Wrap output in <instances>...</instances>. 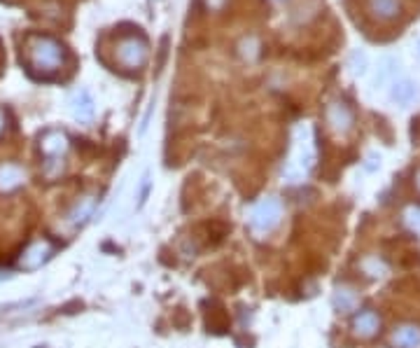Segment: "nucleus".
Returning a JSON list of instances; mask_svg holds the SVG:
<instances>
[{"instance_id":"obj_16","label":"nucleus","mask_w":420,"mask_h":348,"mask_svg":"<svg viewBox=\"0 0 420 348\" xmlns=\"http://www.w3.org/2000/svg\"><path fill=\"white\" fill-rule=\"evenodd\" d=\"M362 271H365L367 273V276H372V278H381V276H386V264H383L381 262V259L379 257H372V255H369V257H365V259H362Z\"/></svg>"},{"instance_id":"obj_18","label":"nucleus","mask_w":420,"mask_h":348,"mask_svg":"<svg viewBox=\"0 0 420 348\" xmlns=\"http://www.w3.org/2000/svg\"><path fill=\"white\" fill-rule=\"evenodd\" d=\"M414 185H416V190H418V194H420V169L416 171V176H414Z\"/></svg>"},{"instance_id":"obj_4","label":"nucleus","mask_w":420,"mask_h":348,"mask_svg":"<svg viewBox=\"0 0 420 348\" xmlns=\"http://www.w3.org/2000/svg\"><path fill=\"white\" fill-rule=\"evenodd\" d=\"M114 56H117L119 66L126 70H138L147 63L150 56V47L147 42L138 35H129V38H122L117 42V49H114Z\"/></svg>"},{"instance_id":"obj_1","label":"nucleus","mask_w":420,"mask_h":348,"mask_svg":"<svg viewBox=\"0 0 420 348\" xmlns=\"http://www.w3.org/2000/svg\"><path fill=\"white\" fill-rule=\"evenodd\" d=\"M28 70L38 77H54L66 63V47L52 35H31L26 40Z\"/></svg>"},{"instance_id":"obj_8","label":"nucleus","mask_w":420,"mask_h":348,"mask_svg":"<svg viewBox=\"0 0 420 348\" xmlns=\"http://www.w3.org/2000/svg\"><path fill=\"white\" fill-rule=\"evenodd\" d=\"M49 255H52V245L47 241H38L21 255V266H24V269H38V266L47 262Z\"/></svg>"},{"instance_id":"obj_19","label":"nucleus","mask_w":420,"mask_h":348,"mask_svg":"<svg viewBox=\"0 0 420 348\" xmlns=\"http://www.w3.org/2000/svg\"><path fill=\"white\" fill-rule=\"evenodd\" d=\"M5 131V115H3V110H0V134Z\"/></svg>"},{"instance_id":"obj_12","label":"nucleus","mask_w":420,"mask_h":348,"mask_svg":"<svg viewBox=\"0 0 420 348\" xmlns=\"http://www.w3.org/2000/svg\"><path fill=\"white\" fill-rule=\"evenodd\" d=\"M93 101H91V96H89V91H77L75 94V98H72V112H75V117L79 120V122H89L91 117H93Z\"/></svg>"},{"instance_id":"obj_2","label":"nucleus","mask_w":420,"mask_h":348,"mask_svg":"<svg viewBox=\"0 0 420 348\" xmlns=\"http://www.w3.org/2000/svg\"><path fill=\"white\" fill-rule=\"evenodd\" d=\"M315 164V141H313V131H310L308 124H299L294 129L292 136V150H289V159L285 164L282 173L296 183L301 180L306 173L313 169Z\"/></svg>"},{"instance_id":"obj_11","label":"nucleus","mask_w":420,"mask_h":348,"mask_svg":"<svg viewBox=\"0 0 420 348\" xmlns=\"http://www.w3.org/2000/svg\"><path fill=\"white\" fill-rule=\"evenodd\" d=\"M393 344L397 348H420V328L418 325H400V328H395Z\"/></svg>"},{"instance_id":"obj_13","label":"nucleus","mask_w":420,"mask_h":348,"mask_svg":"<svg viewBox=\"0 0 420 348\" xmlns=\"http://www.w3.org/2000/svg\"><path fill=\"white\" fill-rule=\"evenodd\" d=\"M416 94H418V89H416V84L411 82V79H402V82H395V86H393V101L397 105H409L411 101L416 98Z\"/></svg>"},{"instance_id":"obj_3","label":"nucleus","mask_w":420,"mask_h":348,"mask_svg":"<svg viewBox=\"0 0 420 348\" xmlns=\"http://www.w3.org/2000/svg\"><path fill=\"white\" fill-rule=\"evenodd\" d=\"M68 148H70V143H68L66 134L49 131V134L42 136L40 150H42V155H45V166H42V173H45L47 178H56L61 173L63 157H66Z\"/></svg>"},{"instance_id":"obj_7","label":"nucleus","mask_w":420,"mask_h":348,"mask_svg":"<svg viewBox=\"0 0 420 348\" xmlns=\"http://www.w3.org/2000/svg\"><path fill=\"white\" fill-rule=\"evenodd\" d=\"M379 330H381V318L376 311L372 309H365V311H360L357 316L353 318V335L355 337H360V339H372L379 335Z\"/></svg>"},{"instance_id":"obj_14","label":"nucleus","mask_w":420,"mask_h":348,"mask_svg":"<svg viewBox=\"0 0 420 348\" xmlns=\"http://www.w3.org/2000/svg\"><path fill=\"white\" fill-rule=\"evenodd\" d=\"M400 0H369V10L379 19H395L400 14Z\"/></svg>"},{"instance_id":"obj_6","label":"nucleus","mask_w":420,"mask_h":348,"mask_svg":"<svg viewBox=\"0 0 420 348\" xmlns=\"http://www.w3.org/2000/svg\"><path fill=\"white\" fill-rule=\"evenodd\" d=\"M324 117H327V124L336 136H348L355 129V112L346 101H332L327 110H324Z\"/></svg>"},{"instance_id":"obj_10","label":"nucleus","mask_w":420,"mask_h":348,"mask_svg":"<svg viewBox=\"0 0 420 348\" xmlns=\"http://www.w3.org/2000/svg\"><path fill=\"white\" fill-rule=\"evenodd\" d=\"M26 180V173L17 164H0V192H12Z\"/></svg>"},{"instance_id":"obj_5","label":"nucleus","mask_w":420,"mask_h":348,"mask_svg":"<svg viewBox=\"0 0 420 348\" xmlns=\"http://www.w3.org/2000/svg\"><path fill=\"white\" fill-rule=\"evenodd\" d=\"M282 217V206L276 197H266L262 199L259 204L252 210V217H250V227L257 231V234H266V231L276 229L278 222Z\"/></svg>"},{"instance_id":"obj_9","label":"nucleus","mask_w":420,"mask_h":348,"mask_svg":"<svg viewBox=\"0 0 420 348\" xmlns=\"http://www.w3.org/2000/svg\"><path fill=\"white\" fill-rule=\"evenodd\" d=\"M96 206H98V197H93V194H86V197H82L75 206H72V210L68 213V222L72 224V227H79V224H84L93 215Z\"/></svg>"},{"instance_id":"obj_20","label":"nucleus","mask_w":420,"mask_h":348,"mask_svg":"<svg viewBox=\"0 0 420 348\" xmlns=\"http://www.w3.org/2000/svg\"><path fill=\"white\" fill-rule=\"evenodd\" d=\"M418 52H420V45H418Z\"/></svg>"},{"instance_id":"obj_15","label":"nucleus","mask_w":420,"mask_h":348,"mask_svg":"<svg viewBox=\"0 0 420 348\" xmlns=\"http://www.w3.org/2000/svg\"><path fill=\"white\" fill-rule=\"evenodd\" d=\"M357 302H360V297H357V292H355L353 288H348V285L336 288V292H334V307L339 311H355V309H357Z\"/></svg>"},{"instance_id":"obj_17","label":"nucleus","mask_w":420,"mask_h":348,"mask_svg":"<svg viewBox=\"0 0 420 348\" xmlns=\"http://www.w3.org/2000/svg\"><path fill=\"white\" fill-rule=\"evenodd\" d=\"M206 5L210 7V10H220V7L224 5V0H206Z\"/></svg>"}]
</instances>
